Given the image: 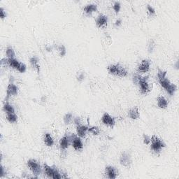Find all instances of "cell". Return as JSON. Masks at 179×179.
<instances>
[{
    "label": "cell",
    "instance_id": "7a4b0ae2",
    "mask_svg": "<svg viewBox=\"0 0 179 179\" xmlns=\"http://www.w3.org/2000/svg\"><path fill=\"white\" fill-rule=\"evenodd\" d=\"M108 73L113 75L118 76L120 77H125L127 75V71L124 66L121 65V64H111L108 66Z\"/></svg>",
    "mask_w": 179,
    "mask_h": 179
},
{
    "label": "cell",
    "instance_id": "836d02e7",
    "mask_svg": "<svg viewBox=\"0 0 179 179\" xmlns=\"http://www.w3.org/2000/svg\"><path fill=\"white\" fill-rule=\"evenodd\" d=\"M74 123H75L76 125H77V126H78V125H81V118H79V117L75 118H74Z\"/></svg>",
    "mask_w": 179,
    "mask_h": 179
},
{
    "label": "cell",
    "instance_id": "30bf717a",
    "mask_svg": "<svg viewBox=\"0 0 179 179\" xmlns=\"http://www.w3.org/2000/svg\"><path fill=\"white\" fill-rule=\"evenodd\" d=\"M105 174L107 178L110 179H115L118 175V171L115 167L108 166L105 169Z\"/></svg>",
    "mask_w": 179,
    "mask_h": 179
},
{
    "label": "cell",
    "instance_id": "e0dca14e",
    "mask_svg": "<svg viewBox=\"0 0 179 179\" xmlns=\"http://www.w3.org/2000/svg\"><path fill=\"white\" fill-rule=\"evenodd\" d=\"M129 116L131 119L136 120L139 118V111L138 107H134L131 108L129 111Z\"/></svg>",
    "mask_w": 179,
    "mask_h": 179
},
{
    "label": "cell",
    "instance_id": "277c9868",
    "mask_svg": "<svg viewBox=\"0 0 179 179\" xmlns=\"http://www.w3.org/2000/svg\"><path fill=\"white\" fill-rule=\"evenodd\" d=\"M150 142H151L150 149L156 153H159L161 150L165 147V144L163 142V141L155 135H153L150 138Z\"/></svg>",
    "mask_w": 179,
    "mask_h": 179
},
{
    "label": "cell",
    "instance_id": "8992f818",
    "mask_svg": "<svg viewBox=\"0 0 179 179\" xmlns=\"http://www.w3.org/2000/svg\"><path fill=\"white\" fill-rule=\"evenodd\" d=\"M167 71H162L160 69H158V72H157V79L159 81V83H160L161 86L167 90L170 87V85L172 84L171 83L170 81L167 78Z\"/></svg>",
    "mask_w": 179,
    "mask_h": 179
},
{
    "label": "cell",
    "instance_id": "ba28073f",
    "mask_svg": "<svg viewBox=\"0 0 179 179\" xmlns=\"http://www.w3.org/2000/svg\"><path fill=\"white\" fill-rule=\"evenodd\" d=\"M76 136V135L74 134H66L65 136L62 137V139L60 140V147L61 150H66V148H68L69 145V143L72 142V141L74 139V137Z\"/></svg>",
    "mask_w": 179,
    "mask_h": 179
},
{
    "label": "cell",
    "instance_id": "83f0119b",
    "mask_svg": "<svg viewBox=\"0 0 179 179\" xmlns=\"http://www.w3.org/2000/svg\"><path fill=\"white\" fill-rule=\"evenodd\" d=\"M121 3L119 2V1H115V3H114V4L113 6V10L115 11V12L116 13H118V12L120 11V9H121Z\"/></svg>",
    "mask_w": 179,
    "mask_h": 179
},
{
    "label": "cell",
    "instance_id": "d6a6232c",
    "mask_svg": "<svg viewBox=\"0 0 179 179\" xmlns=\"http://www.w3.org/2000/svg\"><path fill=\"white\" fill-rule=\"evenodd\" d=\"M0 15H1V19H4L6 17V15L4 9L3 8H0Z\"/></svg>",
    "mask_w": 179,
    "mask_h": 179
},
{
    "label": "cell",
    "instance_id": "d590c367",
    "mask_svg": "<svg viewBox=\"0 0 179 179\" xmlns=\"http://www.w3.org/2000/svg\"><path fill=\"white\" fill-rule=\"evenodd\" d=\"M1 177H3L4 175L5 174L4 172V168L3 166H1Z\"/></svg>",
    "mask_w": 179,
    "mask_h": 179
},
{
    "label": "cell",
    "instance_id": "5bb4252c",
    "mask_svg": "<svg viewBox=\"0 0 179 179\" xmlns=\"http://www.w3.org/2000/svg\"><path fill=\"white\" fill-rule=\"evenodd\" d=\"M107 22H108L107 16H106L105 15L100 14L99 15L97 18L96 25H97V27H104V25H107Z\"/></svg>",
    "mask_w": 179,
    "mask_h": 179
},
{
    "label": "cell",
    "instance_id": "44dd1931",
    "mask_svg": "<svg viewBox=\"0 0 179 179\" xmlns=\"http://www.w3.org/2000/svg\"><path fill=\"white\" fill-rule=\"evenodd\" d=\"M4 110L6 112V113H15V110L14 108L13 107L12 105H11L8 102H6L4 104Z\"/></svg>",
    "mask_w": 179,
    "mask_h": 179
},
{
    "label": "cell",
    "instance_id": "d4e9b609",
    "mask_svg": "<svg viewBox=\"0 0 179 179\" xmlns=\"http://www.w3.org/2000/svg\"><path fill=\"white\" fill-rule=\"evenodd\" d=\"M87 132L92 133L94 135H98L100 133V129L98 127L94 126V127H89L88 129H87Z\"/></svg>",
    "mask_w": 179,
    "mask_h": 179
},
{
    "label": "cell",
    "instance_id": "cb8c5ba5",
    "mask_svg": "<svg viewBox=\"0 0 179 179\" xmlns=\"http://www.w3.org/2000/svg\"><path fill=\"white\" fill-rule=\"evenodd\" d=\"M6 53V56L8 57V58H14L15 52L14 51H13V48L11 46L7 47Z\"/></svg>",
    "mask_w": 179,
    "mask_h": 179
},
{
    "label": "cell",
    "instance_id": "4dcf8cb0",
    "mask_svg": "<svg viewBox=\"0 0 179 179\" xmlns=\"http://www.w3.org/2000/svg\"><path fill=\"white\" fill-rule=\"evenodd\" d=\"M148 9V13H150V15H151V16H153V15L155 14V10L154 9L153 7H152L150 5H148L147 6Z\"/></svg>",
    "mask_w": 179,
    "mask_h": 179
},
{
    "label": "cell",
    "instance_id": "484cf974",
    "mask_svg": "<svg viewBox=\"0 0 179 179\" xmlns=\"http://www.w3.org/2000/svg\"><path fill=\"white\" fill-rule=\"evenodd\" d=\"M72 119H73V116H72L71 113H66L64 116V122L66 125H69V124L71 123Z\"/></svg>",
    "mask_w": 179,
    "mask_h": 179
},
{
    "label": "cell",
    "instance_id": "ffe728a7",
    "mask_svg": "<svg viewBox=\"0 0 179 179\" xmlns=\"http://www.w3.org/2000/svg\"><path fill=\"white\" fill-rule=\"evenodd\" d=\"M44 143L47 146H53L54 144V140H53V137L48 133H46L44 135Z\"/></svg>",
    "mask_w": 179,
    "mask_h": 179
},
{
    "label": "cell",
    "instance_id": "7402d4cb",
    "mask_svg": "<svg viewBox=\"0 0 179 179\" xmlns=\"http://www.w3.org/2000/svg\"><path fill=\"white\" fill-rule=\"evenodd\" d=\"M6 119L10 123H16L18 121V116L15 114V113H6Z\"/></svg>",
    "mask_w": 179,
    "mask_h": 179
},
{
    "label": "cell",
    "instance_id": "52a82bcc",
    "mask_svg": "<svg viewBox=\"0 0 179 179\" xmlns=\"http://www.w3.org/2000/svg\"><path fill=\"white\" fill-rule=\"evenodd\" d=\"M27 165L28 167H29L30 170L32 171L33 174L36 177H37L38 176H39V175L41 174V165H40L39 162L36 160L34 159L29 160L27 161Z\"/></svg>",
    "mask_w": 179,
    "mask_h": 179
},
{
    "label": "cell",
    "instance_id": "8fae6325",
    "mask_svg": "<svg viewBox=\"0 0 179 179\" xmlns=\"http://www.w3.org/2000/svg\"><path fill=\"white\" fill-rule=\"evenodd\" d=\"M102 121L104 125H108V126L111 127H113L115 124V119H114L113 117H111L108 113H104V115H102Z\"/></svg>",
    "mask_w": 179,
    "mask_h": 179
},
{
    "label": "cell",
    "instance_id": "6da1fadb",
    "mask_svg": "<svg viewBox=\"0 0 179 179\" xmlns=\"http://www.w3.org/2000/svg\"><path fill=\"white\" fill-rule=\"evenodd\" d=\"M148 79H149L148 76L141 77L139 74H135L133 76V81L135 84L139 85L141 92L142 94H146L151 90L152 87L148 83Z\"/></svg>",
    "mask_w": 179,
    "mask_h": 179
},
{
    "label": "cell",
    "instance_id": "9a60e30c",
    "mask_svg": "<svg viewBox=\"0 0 179 179\" xmlns=\"http://www.w3.org/2000/svg\"><path fill=\"white\" fill-rule=\"evenodd\" d=\"M72 146H73L74 149L76 150H81L83 149V143H82V141L79 137H78L76 136L74 137V139L72 141Z\"/></svg>",
    "mask_w": 179,
    "mask_h": 179
},
{
    "label": "cell",
    "instance_id": "e575fe53",
    "mask_svg": "<svg viewBox=\"0 0 179 179\" xmlns=\"http://www.w3.org/2000/svg\"><path fill=\"white\" fill-rule=\"evenodd\" d=\"M121 22H122V20H121V19H118V20H116V22H115V26L116 27H118L121 25Z\"/></svg>",
    "mask_w": 179,
    "mask_h": 179
},
{
    "label": "cell",
    "instance_id": "9c48e42d",
    "mask_svg": "<svg viewBox=\"0 0 179 179\" xmlns=\"http://www.w3.org/2000/svg\"><path fill=\"white\" fill-rule=\"evenodd\" d=\"M18 89L16 85L13 83V82L12 81L11 83H9V84L8 85V87H7V90H6V97L5 101H8L9 97L11 96H13V95H16L18 94Z\"/></svg>",
    "mask_w": 179,
    "mask_h": 179
},
{
    "label": "cell",
    "instance_id": "5b68a950",
    "mask_svg": "<svg viewBox=\"0 0 179 179\" xmlns=\"http://www.w3.org/2000/svg\"><path fill=\"white\" fill-rule=\"evenodd\" d=\"M43 167H44L45 173L46 176L48 178H54V179H60L62 177V175L60 173V171L58 170V169L55 167H51L48 165L47 164H44L43 165Z\"/></svg>",
    "mask_w": 179,
    "mask_h": 179
},
{
    "label": "cell",
    "instance_id": "4316f807",
    "mask_svg": "<svg viewBox=\"0 0 179 179\" xmlns=\"http://www.w3.org/2000/svg\"><path fill=\"white\" fill-rule=\"evenodd\" d=\"M177 90V87H176V85H174V84H171V85H170V87H169L168 89L167 90V92L169 93V95H173L174 94V92H176V90Z\"/></svg>",
    "mask_w": 179,
    "mask_h": 179
},
{
    "label": "cell",
    "instance_id": "603a6c76",
    "mask_svg": "<svg viewBox=\"0 0 179 179\" xmlns=\"http://www.w3.org/2000/svg\"><path fill=\"white\" fill-rule=\"evenodd\" d=\"M38 62H39V59L37 57H32V58L30 59V63L34 67H35L36 69H37L38 71H39V69L40 66L38 64Z\"/></svg>",
    "mask_w": 179,
    "mask_h": 179
},
{
    "label": "cell",
    "instance_id": "f1b7e54d",
    "mask_svg": "<svg viewBox=\"0 0 179 179\" xmlns=\"http://www.w3.org/2000/svg\"><path fill=\"white\" fill-rule=\"evenodd\" d=\"M59 51H60V56L63 57L65 56L66 51V48H65V47H64V45H60V46L59 47Z\"/></svg>",
    "mask_w": 179,
    "mask_h": 179
},
{
    "label": "cell",
    "instance_id": "d6986e66",
    "mask_svg": "<svg viewBox=\"0 0 179 179\" xmlns=\"http://www.w3.org/2000/svg\"><path fill=\"white\" fill-rule=\"evenodd\" d=\"M97 11V6L94 4H91L87 5L86 6L84 7V11L85 13L87 15H91L93 12Z\"/></svg>",
    "mask_w": 179,
    "mask_h": 179
},
{
    "label": "cell",
    "instance_id": "7c38bea8",
    "mask_svg": "<svg viewBox=\"0 0 179 179\" xmlns=\"http://www.w3.org/2000/svg\"><path fill=\"white\" fill-rule=\"evenodd\" d=\"M121 164L124 167H129L132 163V159L128 153H124L121 155L120 159Z\"/></svg>",
    "mask_w": 179,
    "mask_h": 179
},
{
    "label": "cell",
    "instance_id": "1f68e13d",
    "mask_svg": "<svg viewBox=\"0 0 179 179\" xmlns=\"http://www.w3.org/2000/svg\"><path fill=\"white\" fill-rule=\"evenodd\" d=\"M85 78V75L83 73H79L77 76V80L79 81H82Z\"/></svg>",
    "mask_w": 179,
    "mask_h": 179
},
{
    "label": "cell",
    "instance_id": "4fadbf2b",
    "mask_svg": "<svg viewBox=\"0 0 179 179\" xmlns=\"http://www.w3.org/2000/svg\"><path fill=\"white\" fill-rule=\"evenodd\" d=\"M150 66V62L148 60H144L141 61V63L138 67V71L141 73H146L149 71Z\"/></svg>",
    "mask_w": 179,
    "mask_h": 179
},
{
    "label": "cell",
    "instance_id": "3957f363",
    "mask_svg": "<svg viewBox=\"0 0 179 179\" xmlns=\"http://www.w3.org/2000/svg\"><path fill=\"white\" fill-rule=\"evenodd\" d=\"M4 61L1 60V64L6 63L9 64L11 67L16 69L18 71L24 73L26 71V65L22 62H20L18 60L15 58H4Z\"/></svg>",
    "mask_w": 179,
    "mask_h": 179
},
{
    "label": "cell",
    "instance_id": "f546056e",
    "mask_svg": "<svg viewBox=\"0 0 179 179\" xmlns=\"http://www.w3.org/2000/svg\"><path fill=\"white\" fill-rule=\"evenodd\" d=\"M143 138H144V144H146V145H148V144H150V137L149 136H148V135L144 134V135H143Z\"/></svg>",
    "mask_w": 179,
    "mask_h": 179
},
{
    "label": "cell",
    "instance_id": "ac0fdd59",
    "mask_svg": "<svg viewBox=\"0 0 179 179\" xmlns=\"http://www.w3.org/2000/svg\"><path fill=\"white\" fill-rule=\"evenodd\" d=\"M157 106L160 108H166L168 106V102L163 96H159L157 97Z\"/></svg>",
    "mask_w": 179,
    "mask_h": 179
},
{
    "label": "cell",
    "instance_id": "2e32d148",
    "mask_svg": "<svg viewBox=\"0 0 179 179\" xmlns=\"http://www.w3.org/2000/svg\"><path fill=\"white\" fill-rule=\"evenodd\" d=\"M88 128L89 127L87 126H85V125H78L77 128L78 136L81 137V138H84L85 135H86V132H87Z\"/></svg>",
    "mask_w": 179,
    "mask_h": 179
}]
</instances>
